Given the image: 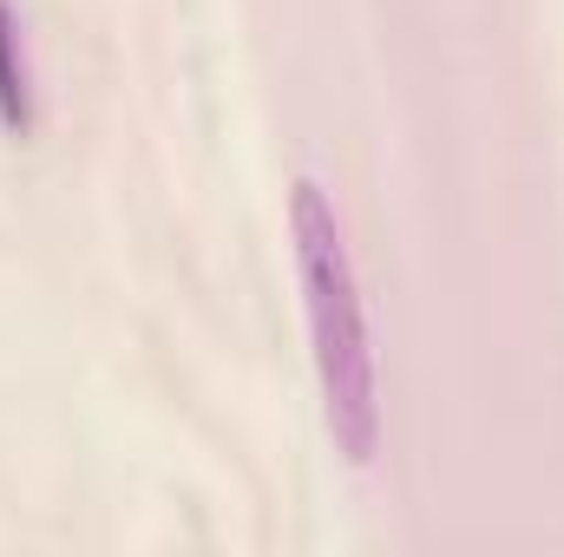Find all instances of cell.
I'll list each match as a JSON object with an SVG mask.
<instances>
[{"instance_id":"6da1fadb","label":"cell","mask_w":564,"mask_h":557,"mask_svg":"<svg viewBox=\"0 0 564 557\" xmlns=\"http://www.w3.org/2000/svg\"><path fill=\"white\" fill-rule=\"evenodd\" d=\"M289 237H295V276H302V315H308V348H315L328 433L355 466H368L381 452L375 335H368V302H361V282H355V256L341 243L335 204L322 197L315 177H295V190H289Z\"/></svg>"},{"instance_id":"7a4b0ae2","label":"cell","mask_w":564,"mask_h":557,"mask_svg":"<svg viewBox=\"0 0 564 557\" xmlns=\"http://www.w3.org/2000/svg\"><path fill=\"white\" fill-rule=\"evenodd\" d=\"M0 125L7 132H33V73H26V46H20V20L0 0Z\"/></svg>"}]
</instances>
